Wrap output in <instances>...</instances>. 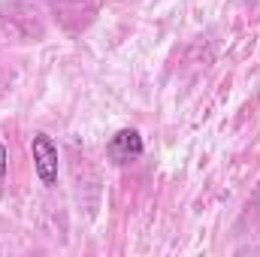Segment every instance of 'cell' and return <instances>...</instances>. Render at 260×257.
Returning <instances> with one entry per match:
<instances>
[{
  "mask_svg": "<svg viewBox=\"0 0 260 257\" xmlns=\"http://www.w3.org/2000/svg\"><path fill=\"white\" fill-rule=\"evenodd\" d=\"M30 154H34V170L40 176V182L46 188H55L58 185V145L52 142L49 133H34L30 139Z\"/></svg>",
  "mask_w": 260,
  "mask_h": 257,
  "instance_id": "cell-1",
  "label": "cell"
},
{
  "mask_svg": "<svg viewBox=\"0 0 260 257\" xmlns=\"http://www.w3.org/2000/svg\"><path fill=\"white\" fill-rule=\"evenodd\" d=\"M6 170H9V151H6V145L0 142V179L6 176Z\"/></svg>",
  "mask_w": 260,
  "mask_h": 257,
  "instance_id": "cell-3",
  "label": "cell"
},
{
  "mask_svg": "<svg viewBox=\"0 0 260 257\" xmlns=\"http://www.w3.org/2000/svg\"><path fill=\"white\" fill-rule=\"evenodd\" d=\"M142 151H145V145H142V136H139L133 127L115 130V133H112V139H109V145H106V154H109V160H112V164H118V167L139 160V157H142Z\"/></svg>",
  "mask_w": 260,
  "mask_h": 257,
  "instance_id": "cell-2",
  "label": "cell"
}]
</instances>
